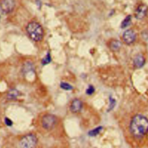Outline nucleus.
I'll return each instance as SVG.
<instances>
[{"label": "nucleus", "mask_w": 148, "mask_h": 148, "mask_svg": "<svg viewBox=\"0 0 148 148\" xmlns=\"http://www.w3.org/2000/svg\"><path fill=\"white\" fill-rule=\"evenodd\" d=\"M130 129L132 134L141 138L148 132V119L142 115H135L131 121Z\"/></svg>", "instance_id": "f257e3e1"}, {"label": "nucleus", "mask_w": 148, "mask_h": 148, "mask_svg": "<svg viewBox=\"0 0 148 148\" xmlns=\"http://www.w3.org/2000/svg\"><path fill=\"white\" fill-rule=\"evenodd\" d=\"M26 30L30 38L35 42H39L44 38V32L42 26L36 21L30 22L26 27Z\"/></svg>", "instance_id": "f03ea898"}, {"label": "nucleus", "mask_w": 148, "mask_h": 148, "mask_svg": "<svg viewBox=\"0 0 148 148\" xmlns=\"http://www.w3.org/2000/svg\"><path fill=\"white\" fill-rule=\"evenodd\" d=\"M38 143V138L34 134H28L23 137L19 143L21 148H35Z\"/></svg>", "instance_id": "7ed1b4c3"}, {"label": "nucleus", "mask_w": 148, "mask_h": 148, "mask_svg": "<svg viewBox=\"0 0 148 148\" xmlns=\"http://www.w3.org/2000/svg\"><path fill=\"white\" fill-rule=\"evenodd\" d=\"M57 121V118L55 115L52 114H46L42 118V126L46 130H52L56 125Z\"/></svg>", "instance_id": "20e7f679"}, {"label": "nucleus", "mask_w": 148, "mask_h": 148, "mask_svg": "<svg viewBox=\"0 0 148 148\" xmlns=\"http://www.w3.org/2000/svg\"><path fill=\"white\" fill-rule=\"evenodd\" d=\"M137 38V34L133 29H129L125 31L122 35L123 42L128 45L133 43Z\"/></svg>", "instance_id": "39448f33"}, {"label": "nucleus", "mask_w": 148, "mask_h": 148, "mask_svg": "<svg viewBox=\"0 0 148 148\" xmlns=\"http://www.w3.org/2000/svg\"><path fill=\"white\" fill-rule=\"evenodd\" d=\"M15 6V2L13 0H1L0 8L4 13H11Z\"/></svg>", "instance_id": "423d86ee"}, {"label": "nucleus", "mask_w": 148, "mask_h": 148, "mask_svg": "<svg viewBox=\"0 0 148 148\" xmlns=\"http://www.w3.org/2000/svg\"><path fill=\"white\" fill-rule=\"evenodd\" d=\"M148 12V6L144 3H141L136 10L135 17L138 20H142L147 16Z\"/></svg>", "instance_id": "0eeeda50"}, {"label": "nucleus", "mask_w": 148, "mask_h": 148, "mask_svg": "<svg viewBox=\"0 0 148 148\" xmlns=\"http://www.w3.org/2000/svg\"><path fill=\"white\" fill-rule=\"evenodd\" d=\"M83 107V104L81 100L78 99H75L73 100L71 106L70 110L73 113H77L81 111Z\"/></svg>", "instance_id": "6e6552de"}, {"label": "nucleus", "mask_w": 148, "mask_h": 148, "mask_svg": "<svg viewBox=\"0 0 148 148\" xmlns=\"http://www.w3.org/2000/svg\"><path fill=\"white\" fill-rule=\"evenodd\" d=\"M133 63L136 68H141L145 65V59L142 55L138 54L135 57Z\"/></svg>", "instance_id": "1a4fd4ad"}, {"label": "nucleus", "mask_w": 148, "mask_h": 148, "mask_svg": "<svg viewBox=\"0 0 148 148\" xmlns=\"http://www.w3.org/2000/svg\"><path fill=\"white\" fill-rule=\"evenodd\" d=\"M122 45V43L120 41L118 40H113L111 41V42L109 43V47L111 51L116 52L119 51Z\"/></svg>", "instance_id": "9d476101"}, {"label": "nucleus", "mask_w": 148, "mask_h": 148, "mask_svg": "<svg viewBox=\"0 0 148 148\" xmlns=\"http://www.w3.org/2000/svg\"><path fill=\"white\" fill-rule=\"evenodd\" d=\"M20 92L16 89H10L7 93V98L9 100H15L20 96Z\"/></svg>", "instance_id": "9b49d317"}, {"label": "nucleus", "mask_w": 148, "mask_h": 148, "mask_svg": "<svg viewBox=\"0 0 148 148\" xmlns=\"http://www.w3.org/2000/svg\"><path fill=\"white\" fill-rule=\"evenodd\" d=\"M131 18H131V15L127 16L126 17L122 22L121 25H120V27L122 29H124V28H126L127 27H129L130 25V24H131Z\"/></svg>", "instance_id": "f8f14e48"}, {"label": "nucleus", "mask_w": 148, "mask_h": 148, "mask_svg": "<svg viewBox=\"0 0 148 148\" xmlns=\"http://www.w3.org/2000/svg\"><path fill=\"white\" fill-rule=\"evenodd\" d=\"M34 71V67L33 65L31 63H26L24 64L23 68V72L24 73L27 74L28 73H30L31 72Z\"/></svg>", "instance_id": "ddd939ff"}, {"label": "nucleus", "mask_w": 148, "mask_h": 148, "mask_svg": "<svg viewBox=\"0 0 148 148\" xmlns=\"http://www.w3.org/2000/svg\"><path fill=\"white\" fill-rule=\"evenodd\" d=\"M102 127L98 126V127L90 130L88 134L90 137H95V136H97L98 134H99V133L102 131Z\"/></svg>", "instance_id": "4468645a"}, {"label": "nucleus", "mask_w": 148, "mask_h": 148, "mask_svg": "<svg viewBox=\"0 0 148 148\" xmlns=\"http://www.w3.org/2000/svg\"><path fill=\"white\" fill-rule=\"evenodd\" d=\"M60 87H61V88H62L63 89H64L65 90H71L73 88V86L70 84L64 82H62L60 84Z\"/></svg>", "instance_id": "2eb2a0df"}, {"label": "nucleus", "mask_w": 148, "mask_h": 148, "mask_svg": "<svg viewBox=\"0 0 148 148\" xmlns=\"http://www.w3.org/2000/svg\"><path fill=\"white\" fill-rule=\"evenodd\" d=\"M50 61H51V57L50 56V54L48 53L47 55L42 59V64L43 65H45L49 64Z\"/></svg>", "instance_id": "dca6fc26"}, {"label": "nucleus", "mask_w": 148, "mask_h": 148, "mask_svg": "<svg viewBox=\"0 0 148 148\" xmlns=\"http://www.w3.org/2000/svg\"><path fill=\"white\" fill-rule=\"evenodd\" d=\"M94 91H95V89L94 86L93 85H89L86 90V93L88 95H91L92 94L94 93Z\"/></svg>", "instance_id": "f3484780"}, {"label": "nucleus", "mask_w": 148, "mask_h": 148, "mask_svg": "<svg viewBox=\"0 0 148 148\" xmlns=\"http://www.w3.org/2000/svg\"><path fill=\"white\" fill-rule=\"evenodd\" d=\"M109 101H110V104H109V110H111L113 108V107L116 105V101L114 99H113L112 97L109 99Z\"/></svg>", "instance_id": "a211bd4d"}, {"label": "nucleus", "mask_w": 148, "mask_h": 148, "mask_svg": "<svg viewBox=\"0 0 148 148\" xmlns=\"http://www.w3.org/2000/svg\"><path fill=\"white\" fill-rule=\"evenodd\" d=\"M4 122H5V125L7 126H9V127H10L13 125V122L8 118L6 117L4 119Z\"/></svg>", "instance_id": "6ab92c4d"}]
</instances>
